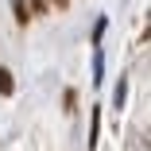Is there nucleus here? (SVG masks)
I'll return each mask as SVG.
<instances>
[{"label": "nucleus", "instance_id": "1", "mask_svg": "<svg viewBox=\"0 0 151 151\" xmlns=\"http://www.w3.org/2000/svg\"><path fill=\"white\" fill-rule=\"evenodd\" d=\"M12 89H16V81H12V74H8L4 66H0V93H12Z\"/></svg>", "mask_w": 151, "mask_h": 151}]
</instances>
